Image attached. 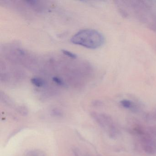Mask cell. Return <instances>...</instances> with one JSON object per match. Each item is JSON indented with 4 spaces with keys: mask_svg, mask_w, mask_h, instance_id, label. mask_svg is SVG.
Instances as JSON below:
<instances>
[{
    "mask_svg": "<svg viewBox=\"0 0 156 156\" xmlns=\"http://www.w3.org/2000/svg\"><path fill=\"white\" fill-rule=\"evenodd\" d=\"M71 42L76 45L90 49H96L101 47L105 42L103 34L93 29L81 30L72 37Z\"/></svg>",
    "mask_w": 156,
    "mask_h": 156,
    "instance_id": "obj_1",
    "label": "cell"
},
{
    "mask_svg": "<svg viewBox=\"0 0 156 156\" xmlns=\"http://www.w3.org/2000/svg\"><path fill=\"white\" fill-rule=\"evenodd\" d=\"M92 116L101 127L108 128V130L115 126L113 125L112 119L106 114L94 113L92 114Z\"/></svg>",
    "mask_w": 156,
    "mask_h": 156,
    "instance_id": "obj_2",
    "label": "cell"
},
{
    "mask_svg": "<svg viewBox=\"0 0 156 156\" xmlns=\"http://www.w3.org/2000/svg\"><path fill=\"white\" fill-rule=\"evenodd\" d=\"M120 104L123 107L128 108L133 112H137L138 108L133 102L127 99H124L120 101Z\"/></svg>",
    "mask_w": 156,
    "mask_h": 156,
    "instance_id": "obj_3",
    "label": "cell"
},
{
    "mask_svg": "<svg viewBox=\"0 0 156 156\" xmlns=\"http://www.w3.org/2000/svg\"><path fill=\"white\" fill-rule=\"evenodd\" d=\"M32 83L37 87H42L45 85V81L39 77H34L31 80Z\"/></svg>",
    "mask_w": 156,
    "mask_h": 156,
    "instance_id": "obj_4",
    "label": "cell"
},
{
    "mask_svg": "<svg viewBox=\"0 0 156 156\" xmlns=\"http://www.w3.org/2000/svg\"><path fill=\"white\" fill-rule=\"evenodd\" d=\"M29 156H45V153L43 151L39 150H34L29 151L28 153Z\"/></svg>",
    "mask_w": 156,
    "mask_h": 156,
    "instance_id": "obj_5",
    "label": "cell"
},
{
    "mask_svg": "<svg viewBox=\"0 0 156 156\" xmlns=\"http://www.w3.org/2000/svg\"><path fill=\"white\" fill-rule=\"evenodd\" d=\"M62 52L63 54L65 55H66L68 57H70V58H72V59H76L77 57V55L69 51H67V50H62Z\"/></svg>",
    "mask_w": 156,
    "mask_h": 156,
    "instance_id": "obj_6",
    "label": "cell"
},
{
    "mask_svg": "<svg viewBox=\"0 0 156 156\" xmlns=\"http://www.w3.org/2000/svg\"><path fill=\"white\" fill-rule=\"evenodd\" d=\"M53 81L56 83L58 85L61 86H65V83L64 81L60 77L55 76L53 78Z\"/></svg>",
    "mask_w": 156,
    "mask_h": 156,
    "instance_id": "obj_7",
    "label": "cell"
},
{
    "mask_svg": "<svg viewBox=\"0 0 156 156\" xmlns=\"http://www.w3.org/2000/svg\"><path fill=\"white\" fill-rule=\"evenodd\" d=\"M148 130L152 136L156 137V126H151L148 127Z\"/></svg>",
    "mask_w": 156,
    "mask_h": 156,
    "instance_id": "obj_8",
    "label": "cell"
},
{
    "mask_svg": "<svg viewBox=\"0 0 156 156\" xmlns=\"http://www.w3.org/2000/svg\"><path fill=\"white\" fill-rule=\"evenodd\" d=\"M154 119H155V120H156V110L155 111V113L154 114Z\"/></svg>",
    "mask_w": 156,
    "mask_h": 156,
    "instance_id": "obj_9",
    "label": "cell"
},
{
    "mask_svg": "<svg viewBox=\"0 0 156 156\" xmlns=\"http://www.w3.org/2000/svg\"><path fill=\"white\" fill-rule=\"evenodd\" d=\"M155 147L156 149V140H155Z\"/></svg>",
    "mask_w": 156,
    "mask_h": 156,
    "instance_id": "obj_10",
    "label": "cell"
}]
</instances>
